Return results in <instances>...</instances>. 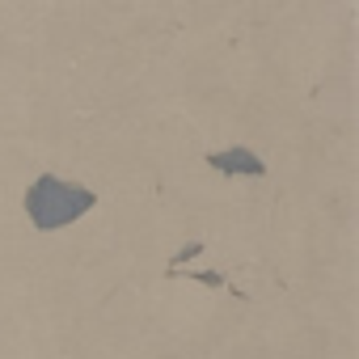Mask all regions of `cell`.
Listing matches in <instances>:
<instances>
[{
	"instance_id": "obj_1",
	"label": "cell",
	"mask_w": 359,
	"mask_h": 359,
	"mask_svg": "<svg viewBox=\"0 0 359 359\" xmlns=\"http://www.w3.org/2000/svg\"><path fill=\"white\" fill-rule=\"evenodd\" d=\"M89 208H93V195L72 182H60L55 173H43L26 195V212L39 229H64V224L81 220Z\"/></svg>"
},
{
	"instance_id": "obj_2",
	"label": "cell",
	"mask_w": 359,
	"mask_h": 359,
	"mask_svg": "<svg viewBox=\"0 0 359 359\" xmlns=\"http://www.w3.org/2000/svg\"><path fill=\"white\" fill-rule=\"evenodd\" d=\"M208 165H216L220 173H266V165H262L254 152H245V148H233V152H212V156H208Z\"/></svg>"
}]
</instances>
